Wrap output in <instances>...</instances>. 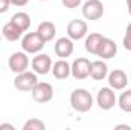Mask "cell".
I'll return each instance as SVG.
<instances>
[{"instance_id": "obj_4", "label": "cell", "mask_w": 131, "mask_h": 130, "mask_svg": "<svg viewBox=\"0 0 131 130\" xmlns=\"http://www.w3.org/2000/svg\"><path fill=\"white\" fill-rule=\"evenodd\" d=\"M82 15L85 20H99L104 15V5L101 0H87L82 5Z\"/></svg>"}, {"instance_id": "obj_16", "label": "cell", "mask_w": 131, "mask_h": 130, "mask_svg": "<svg viewBox=\"0 0 131 130\" xmlns=\"http://www.w3.org/2000/svg\"><path fill=\"white\" fill-rule=\"evenodd\" d=\"M37 32L47 43V41L53 40V37L57 35V28H55V25L52 22H41L38 25V28H37Z\"/></svg>"}, {"instance_id": "obj_22", "label": "cell", "mask_w": 131, "mask_h": 130, "mask_svg": "<svg viewBox=\"0 0 131 130\" xmlns=\"http://www.w3.org/2000/svg\"><path fill=\"white\" fill-rule=\"evenodd\" d=\"M122 44L127 51L131 52V23L127 26V31H125V35H124V40H122Z\"/></svg>"}, {"instance_id": "obj_30", "label": "cell", "mask_w": 131, "mask_h": 130, "mask_svg": "<svg viewBox=\"0 0 131 130\" xmlns=\"http://www.w3.org/2000/svg\"><path fill=\"white\" fill-rule=\"evenodd\" d=\"M41 2H43V0H41Z\"/></svg>"}, {"instance_id": "obj_27", "label": "cell", "mask_w": 131, "mask_h": 130, "mask_svg": "<svg viewBox=\"0 0 131 130\" xmlns=\"http://www.w3.org/2000/svg\"><path fill=\"white\" fill-rule=\"evenodd\" d=\"M116 129H127V130H130L131 127H130V126H127V124H121V126H116Z\"/></svg>"}, {"instance_id": "obj_24", "label": "cell", "mask_w": 131, "mask_h": 130, "mask_svg": "<svg viewBox=\"0 0 131 130\" xmlns=\"http://www.w3.org/2000/svg\"><path fill=\"white\" fill-rule=\"evenodd\" d=\"M9 6H11L9 0H0V14L6 12V11L9 9Z\"/></svg>"}, {"instance_id": "obj_14", "label": "cell", "mask_w": 131, "mask_h": 130, "mask_svg": "<svg viewBox=\"0 0 131 130\" xmlns=\"http://www.w3.org/2000/svg\"><path fill=\"white\" fill-rule=\"evenodd\" d=\"M108 75V66L105 64L102 60H96L90 63V77L96 81L104 80Z\"/></svg>"}, {"instance_id": "obj_8", "label": "cell", "mask_w": 131, "mask_h": 130, "mask_svg": "<svg viewBox=\"0 0 131 130\" xmlns=\"http://www.w3.org/2000/svg\"><path fill=\"white\" fill-rule=\"evenodd\" d=\"M9 69L14 72V73H21L25 70H28L29 67V58L26 55V52H14L11 57H9Z\"/></svg>"}, {"instance_id": "obj_11", "label": "cell", "mask_w": 131, "mask_h": 130, "mask_svg": "<svg viewBox=\"0 0 131 130\" xmlns=\"http://www.w3.org/2000/svg\"><path fill=\"white\" fill-rule=\"evenodd\" d=\"M107 77H108V84H110V87L114 89V90H124V89L127 87L128 81H130L128 77H127V73H125L124 70H121V69L111 70Z\"/></svg>"}, {"instance_id": "obj_9", "label": "cell", "mask_w": 131, "mask_h": 130, "mask_svg": "<svg viewBox=\"0 0 131 130\" xmlns=\"http://www.w3.org/2000/svg\"><path fill=\"white\" fill-rule=\"evenodd\" d=\"M31 66L37 75H47L52 70V60L47 54H38L32 58Z\"/></svg>"}, {"instance_id": "obj_12", "label": "cell", "mask_w": 131, "mask_h": 130, "mask_svg": "<svg viewBox=\"0 0 131 130\" xmlns=\"http://www.w3.org/2000/svg\"><path fill=\"white\" fill-rule=\"evenodd\" d=\"M53 51H55L57 57L66 60L67 57H70V55L73 54V40L69 38V37H61V38H58L57 43H55Z\"/></svg>"}, {"instance_id": "obj_28", "label": "cell", "mask_w": 131, "mask_h": 130, "mask_svg": "<svg viewBox=\"0 0 131 130\" xmlns=\"http://www.w3.org/2000/svg\"><path fill=\"white\" fill-rule=\"evenodd\" d=\"M127 6H128V12L131 15V0H127Z\"/></svg>"}, {"instance_id": "obj_21", "label": "cell", "mask_w": 131, "mask_h": 130, "mask_svg": "<svg viewBox=\"0 0 131 130\" xmlns=\"http://www.w3.org/2000/svg\"><path fill=\"white\" fill-rule=\"evenodd\" d=\"M44 129H46V124L38 118H31L29 121H26L23 124V130H44Z\"/></svg>"}, {"instance_id": "obj_5", "label": "cell", "mask_w": 131, "mask_h": 130, "mask_svg": "<svg viewBox=\"0 0 131 130\" xmlns=\"http://www.w3.org/2000/svg\"><path fill=\"white\" fill-rule=\"evenodd\" d=\"M31 95H32L34 101H37V103H41V104L49 103L53 98V87L49 83H40L38 81L31 90Z\"/></svg>"}, {"instance_id": "obj_7", "label": "cell", "mask_w": 131, "mask_h": 130, "mask_svg": "<svg viewBox=\"0 0 131 130\" xmlns=\"http://www.w3.org/2000/svg\"><path fill=\"white\" fill-rule=\"evenodd\" d=\"M70 75L76 80H85L90 77V61L87 58H76L70 66Z\"/></svg>"}, {"instance_id": "obj_19", "label": "cell", "mask_w": 131, "mask_h": 130, "mask_svg": "<svg viewBox=\"0 0 131 130\" xmlns=\"http://www.w3.org/2000/svg\"><path fill=\"white\" fill-rule=\"evenodd\" d=\"M11 22H14L17 26H20L23 31H28L29 29V26H31V17H29V14H26V12H15L14 15H12V18H11Z\"/></svg>"}, {"instance_id": "obj_29", "label": "cell", "mask_w": 131, "mask_h": 130, "mask_svg": "<svg viewBox=\"0 0 131 130\" xmlns=\"http://www.w3.org/2000/svg\"><path fill=\"white\" fill-rule=\"evenodd\" d=\"M130 81H131V75H130Z\"/></svg>"}, {"instance_id": "obj_3", "label": "cell", "mask_w": 131, "mask_h": 130, "mask_svg": "<svg viewBox=\"0 0 131 130\" xmlns=\"http://www.w3.org/2000/svg\"><path fill=\"white\" fill-rule=\"evenodd\" d=\"M46 46V41L38 35V32H28L21 40V48L26 54H38Z\"/></svg>"}, {"instance_id": "obj_2", "label": "cell", "mask_w": 131, "mask_h": 130, "mask_svg": "<svg viewBox=\"0 0 131 130\" xmlns=\"http://www.w3.org/2000/svg\"><path fill=\"white\" fill-rule=\"evenodd\" d=\"M37 83H38L37 73L35 72H29V70L17 73V77L14 78V87L17 90H21V92H31Z\"/></svg>"}, {"instance_id": "obj_17", "label": "cell", "mask_w": 131, "mask_h": 130, "mask_svg": "<svg viewBox=\"0 0 131 130\" xmlns=\"http://www.w3.org/2000/svg\"><path fill=\"white\" fill-rule=\"evenodd\" d=\"M102 38H104V35L102 34H98V32H92V34H89V35H85V43H84L85 44V51L89 54L96 55Z\"/></svg>"}, {"instance_id": "obj_25", "label": "cell", "mask_w": 131, "mask_h": 130, "mask_svg": "<svg viewBox=\"0 0 131 130\" xmlns=\"http://www.w3.org/2000/svg\"><path fill=\"white\" fill-rule=\"evenodd\" d=\"M9 3L14 5V6H25V5L29 3V0H9Z\"/></svg>"}, {"instance_id": "obj_1", "label": "cell", "mask_w": 131, "mask_h": 130, "mask_svg": "<svg viewBox=\"0 0 131 130\" xmlns=\"http://www.w3.org/2000/svg\"><path fill=\"white\" fill-rule=\"evenodd\" d=\"M70 106L79 113H85L93 107V97L87 89H75L70 95Z\"/></svg>"}, {"instance_id": "obj_26", "label": "cell", "mask_w": 131, "mask_h": 130, "mask_svg": "<svg viewBox=\"0 0 131 130\" xmlns=\"http://www.w3.org/2000/svg\"><path fill=\"white\" fill-rule=\"evenodd\" d=\"M5 129L14 130V129H15V127H14L12 124H8V123H3V124H0V130H5Z\"/></svg>"}, {"instance_id": "obj_6", "label": "cell", "mask_w": 131, "mask_h": 130, "mask_svg": "<svg viewBox=\"0 0 131 130\" xmlns=\"http://www.w3.org/2000/svg\"><path fill=\"white\" fill-rule=\"evenodd\" d=\"M96 103L102 110H110L116 106L117 103V98L114 94V89L111 87H102L99 89L98 95H96Z\"/></svg>"}, {"instance_id": "obj_15", "label": "cell", "mask_w": 131, "mask_h": 130, "mask_svg": "<svg viewBox=\"0 0 131 130\" xmlns=\"http://www.w3.org/2000/svg\"><path fill=\"white\" fill-rule=\"evenodd\" d=\"M23 29L20 28V26H17L14 22H8L5 26H3V31H2V34H3V37L8 40V41H17L21 35H23Z\"/></svg>"}, {"instance_id": "obj_10", "label": "cell", "mask_w": 131, "mask_h": 130, "mask_svg": "<svg viewBox=\"0 0 131 130\" xmlns=\"http://www.w3.org/2000/svg\"><path fill=\"white\" fill-rule=\"evenodd\" d=\"M89 32V26L84 20H72L67 25V37L72 40H81Z\"/></svg>"}, {"instance_id": "obj_18", "label": "cell", "mask_w": 131, "mask_h": 130, "mask_svg": "<svg viewBox=\"0 0 131 130\" xmlns=\"http://www.w3.org/2000/svg\"><path fill=\"white\" fill-rule=\"evenodd\" d=\"M52 72H53V77L57 80H66L69 75H70V64L66 61L64 58L55 61L52 66Z\"/></svg>"}, {"instance_id": "obj_23", "label": "cell", "mask_w": 131, "mask_h": 130, "mask_svg": "<svg viewBox=\"0 0 131 130\" xmlns=\"http://www.w3.org/2000/svg\"><path fill=\"white\" fill-rule=\"evenodd\" d=\"M61 2H63V5H64L66 8H69V9H75V8H78L81 5V0H61Z\"/></svg>"}, {"instance_id": "obj_20", "label": "cell", "mask_w": 131, "mask_h": 130, "mask_svg": "<svg viewBox=\"0 0 131 130\" xmlns=\"http://www.w3.org/2000/svg\"><path fill=\"white\" fill-rule=\"evenodd\" d=\"M117 103H119L121 110H124L127 113H131V89H127L124 94H121Z\"/></svg>"}, {"instance_id": "obj_13", "label": "cell", "mask_w": 131, "mask_h": 130, "mask_svg": "<svg viewBox=\"0 0 131 130\" xmlns=\"http://www.w3.org/2000/svg\"><path fill=\"white\" fill-rule=\"evenodd\" d=\"M116 54H117V44L111 38L104 37L102 41H101V44H99V49H98V54L96 55L101 57V58H104V60H110Z\"/></svg>"}]
</instances>
